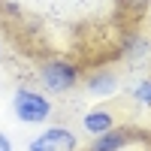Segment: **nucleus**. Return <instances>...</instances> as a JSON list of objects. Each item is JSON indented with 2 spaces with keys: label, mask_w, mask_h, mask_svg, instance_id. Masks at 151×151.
<instances>
[{
  "label": "nucleus",
  "mask_w": 151,
  "mask_h": 151,
  "mask_svg": "<svg viewBox=\"0 0 151 151\" xmlns=\"http://www.w3.org/2000/svg\"><path fill=\"white\" fill-rule=\"evenodd\" d=\"M133 100H136L139 106H151V79L136 82V88H133Z\"/></svg>",
  "instance_id": "nucleus-8"
},
{
  "label": "nucleus",
  "mask_w": 151,
  "mask_h": 151,
  "mask_svg": "<svg viewBox=\"0 0 151 151\" xmlns=\"http://www.w3.org/2000/svg\"><path fill=\"white\" fill-rule=\"evenodd\" d=\"M27 151H79V139L70 127H45L40 136H33Z\"/></svg>",
  "instance_id": "nucleus-3"
},
{
  "label": "nucleus",
  "mask_w": 151,
  "mask_h": 151,
  "mask_svg": "<svg viewBox=\"0 0 151 151\" xmlns=\"http://www.w3.org/2000/svg\"><path fill=\"white\" fill-rule=\"evenodd\" d=\"M0 151H12V142H9L6 133H0Z\"/></svg>",
  "instance_id": "nucleus-9"
},
{
  "label": "nucleus",
  "mask_w": 151,
  "mask_h": 151,
  "mask_svg": "<svg viewBox=\"0 0 151 151\" xmlns=\"http://www.w3.org/2000/svg\"><path fill=\"white\" fill-rule=\"evenodd\" d=\"M40 82L52 94H67L82 82V70H79V64H73L67 58H52L40 67Z\"/></svg>",
  "instance_id": "nucleus-1"
},
{
  "label": "nucleus",
  "mask_w": 151,
  "mask_h": 151,
  "mask_svg": "<svg viewBox=\"0 0 151 151\" xmlns=\"http://www.w3.org/2000/svg\"><path fill=\"white\" fill-rule=\"evenodd\" d=\"M0 55H3V45H0Z\"/></svg>",
  "instance_id": "nucleus-10"
},
{
  "label": "nucleus",
  "mask_w": 151,
  "mask_h": 151,
  "mask_svg": "<svg viewBox=\"0 0 151 151\" xmlns=\"http://www.w3.org/2000/svg\"><path fill=\"white\" fill-rule=\"evenodd\" d=\"M12 112L15 118L24 124H45L52 118V100L42 91H33V88H18L12 94Z\"/></svg>",
  "instance_id": "nucleus-2"
},
{
  "label": "nucleus",
  "mask_w": 151,
  "mask_h": 151,
  "mask_svg": "<svg viewBox=\"0 0 151 151\" xmlns=\"http://www.w3.org/2000/svg\"><path fill=\"white\" fill-rule=\"evenodd\" d=\"M130 130H118V127H112V130H106V133H100V136H94V142H91V148L88 151H121L124 145L130 142Z\"/></svg>",
  "instance_id": "nucleus-5"
},
{
  "label": "nucleus",
  "mask_w": 151,
  "mask_h": 151,
  "mask_svg": "<svg viewBox=\"0 0 151 151\" xmlns=\"http://www.w3.org/2000/svg\"><path fill=\"white\" fill-rule=\"evenodd\" d=\"M82 127L91 133V136H100V133H106V130L115 127V115H112L109 109H91L82 118Z\"/></svg>",
  "instance_id": "nucleus-6"
},
{
  "label": "nucleus",
  "mask_w": 151,
  "mask_h": 151,
  "mask_svg": "<svg viewBox=\"0 0 151 151\" xmlns=\"http://www.w3.org/2000/svg\"><path fill=\"white\" fill-rule=\"evenodd\" d=\"M127 42H130V45H124V55H127L130 60H136V58H145V55H148V48H151V42L145 40V36H130Z\"/></svg>",
  "instance_id": "nucleus-7"
},
{
  "label": "nucleus",
  "mask_w": 151,
  "mask_h": 151,
  "mask_svg": "<svg viewBox=\"0 0 151 151\" xmlns=\"http://www.w3.org/2000/svg\"><path fill=\"white\" fill-rule=\"evenodd\" d=\"M85 91L91 94V97H97V100L115 97L118 94V76L112 73V70H94L85 79Z\"/></svg>",
  "instance_id": "nucleus-4"
}]
</instances>
